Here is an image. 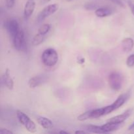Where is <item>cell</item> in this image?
Returning <instances> with one entry per match:
<instances>
[{
    "mask_svg": "<svg viewBox=\"0 0 134 134\" xmlns=\"http://www.w3.org/2000/svg\"><path fill=\"white\" fill-rule=\"evenodd\" d=\"M41 61L45 66H54L58 61V52L52 48H48L44 50L41 54Z\"/></svg>",
    "mask_w": 134,
    "mask_h": 134,
    "instance_id": "cell-1",
    "label": "cell"
},
{
    "mask_svg": "<svg viewBox=\"0 0 134 134\" xmlns=\"http://www.w3.org/2000/svg\"><path fill=\"white\" fill-rule=\"evenodd\" d=\"M16 116L19 122L30 133H35L37 132V126L35 123L22 111L20 110L16 111Z\"/></svg>",
    "mask_w": 134,
    "mask_h": 134,
    "instance_id": "cell-2",
    "label": "cell"
},
{
    "mask_svg": "<svg viewBox=\"0 0 134 134\" xmlns=\"http://www.w3.org/2000/svg\"><path fill=\"white\" fill-rule=\"evenodd\" d=\"M124 81V76L120 72H112L108 77L109 86L115 91H119L122 88Z\"/></svg>",
    "mask_w": 134,
    "mask_h": 134,
    "instance_id": "cell-3",
    "label": "cell"
},
{
    "mask_svg": "<svg viewBox=\"0 0 134 134\" xmlns=\"http://www.w3.org/2000/svg\"><path fill=\"white\" fill-rule=\"evenodd\" d=\"M13 39V46L16 50L18 51H26L27 46H26V39H25V34L23 30H20L18 34Z\"/></svg>",
    "mask_w": 134,
    "mask_h": 134,
    "instance_id": "cell-4",
    "label": "cell"
},
{
    "mask_svg": "<svg viewBox=\"0 0 134 134\" xmlns=\"http://www.w3.org/2000/svg\"><path fill=\"white\" fill-rule=\"evenodd\" d=\"M113 111H114V109L111 105L101 107V108L96 109L89 110V117H90V119H98V118H100L102 116L109 115Z\"/></svg>",
    "mask_w": 134,
    "mask_h": 134,
    "instance_id": "cell-5",
    "label": "cell"
},
{
    "mask_svg": "<svg viewBox=\"0 0 134 134\" xmlns=\"http://www.w3.org/2000/svg\"><path fill=\"white\" fill-rule=\"evenodd\" d=\"M59 5L58 4H51V5H47V7L44 8L40 13L38 14L37 17V20L39 22H41L43 20L45 19L47 17L50 16L51 15L53 14L58 10Z\"/></svg>",
    "mask_w": 134,
    "mask_h": 134,
    "instance_id": "cell-6",
    "label": "cell"
},
{
    "mask_svg": "<svg viewBox=\"0 0 134 134\" xmlns=\"http://www.w3.org/2000/svg\"><path fill=\"white\" fill-rule=\"evenodd\" d=\"M5 27L9 35L13 38L18 34V32L20 30L18 21L14 18H11L7 21L5 23Z\"/></svg>",
    "mask_w": 134,
    "mask_h": 134,
    "instance_id": "cell-7",
    "label": "cell"
},
{
    "mask_svg": "<svg viewBox=\"0 0 134 134\" xmlns=\"http://www.w3.org/2000/svg\"><path fill=\"white\" fill-rule=\"evenodd\" d=\"M132 112H133V109H127L125 112H124L121 115H116V116H113V117L108 119L107 120V122L111 123H115V124H122L131 116V115L132 114Z\"/></svg>",
    "mask_w": 134,
    "mask_h": 134,
    "instance_id": "cell-8",
    "label": "cell"
},
{
    "mask_svg": "<svg viewBox=\"0 0 134 134\" xmlns=\"http://www.w3.org/2000/svg\"><path fill=\"white\" fill-rule=\"evenodd\" d=\"M130 91H128L127 92L120 94L118 97L117 99L111 104L114 111H115V110L118 109L120 107H122L126 103V102L128 100V98H130Z\"/></svg>",
    "mask_w": 134,
    "mask_h": 134,
    "instance_id": "cell-9",
    "label": "cell"
},
{
    "mask_svg": "<svg viewBox=\"0 0 134 134\" xmlns=\"http://www.w3.org/2000/svg\"><path fill=\"white\" fill-rule=\"evenodd\" d=\"M47 81V77L44 75H37L31 77L28 81V86L31 88H35L43 85Z\"/></svg>",
    "mask_w": 134,
    "mask_h": 134,
    "instance_id": "cell-10",
    "label": "cell"
},
{
    "mask_svg": "<svg viewBox=\"0 0 134 134\" xmlns=\"http://www.w3.org/2000/svg\"><path fill=\"white\" fill-rule=\"evenodd\" d=\"M35 5L36 3L35 0H27L26 1L24 8V16L26 19H27L32 15L35 10Z\"/></svg>",
    "mask_w": 134,
    "mask_h": 134,
    "instance_id": "cell-11",
    "label": "cell"
},
{
    "mask_svg": "<svg viewBox=\"0 0 134 134\" xmlns=\"http://www.w3.org/2000/svg\"><path fill=\"white\" fill-rule=\"evenodd\" d=\"M3 82L5 86L9 90H12L14 87V81L10 77V70L9 68L5 69V71L3 75Z\"/></svg>",
    "mask_w": 134,
    "mask_h": 134,
    "instance_id": "cell-12",
    "label": "cell"
},
{
    "mask_svg": "<svg viewBox=\"0 0 134 134\" xmlns=\"http://www.w3.org/2000/svg\"><path fill=\"white\" fill-rule=\"evenodd\" d=\"M134 47V41L131 37H126L122 41V48L126 53L132 51Z\"/></svg>",
    "mask_w": 134,
    "mask_h": 134,
    "instance_id": "cell-13",
    "label": "cell"
},
{
    "mask_svg": "<svg viewBox=\"0 0 134 134\" xmlns=\"http://www.w3.org/2000/svg\"><path fill=\"white\" fill-rule=\"evenodd\" d=\"M38 124L44 129H51L53 127V123L49 119L44 116H39L37 118Z\"/></svg>",
    "mask_w": 134,
    "mask_h": 134,
    "instance_id": "cell-14",
    "label": "cell"
},
{
    "mask_svg": "<svg viewBox=\"0 0 134 134\" xmlns=\"http://www.w3.org/2000/svg\"><path fill=\"white\" fill-rule=\"evenodd\" d=\"M113 10L107 7H100L98 8L95 10V14L96 16L99 18H104L109 16L113 14Z\"/></svg>",
    "mask_w": 134,
    "mask_h": 134,
    "instance_id": "cell-15",
    "label": "cell"
},
{
    "mask_svg": "<svg viewBox=\"0 0 134 134\" xmlns=\"http://www.w3.org/2000/svg\"><path fill=\"white\" fill-rule=\"evenodd\" d=\"M120 125H121L120 124H115V123H111L107 122L106 124L102 126V128L105 132V133H109V132H114V131L117 130L120 128Z\"/></svg>",
    "mask_w": 134,
    "mask_h": 134,
    "instance_id": "cell-16",
    "label": "cell"
},
{
    "mask_svg": "<svg viewBox=\"0 0 134 134\" xmlns=\"http://www.w3.org/2000/svg\"><path fill=\"white\" fill-rule=\"evenodd\" d=\"M85 129L86 130L87 132L94 133H105L103 130L102 129V126H96L92 125V124H89L84 126Z\"/></svg>",
    "mask_w": 134,
    "mask_h": 134,
    "instance_id": "cell-17",
    "label": "cell"
},
{
    "mask_svg": "<svg viewBox=\"0 0 134 134\" xmlns=\"http://www.w3.org/2000/svg\"><path fill=\"white\" fill-rule=\"evenodd\" d=\"M45 36L46 35H43L41 34L37 33V34H35L34 36V37L32 38V40H31V44L34 46H38L39 44H41L44 40L45 39Z\"/></svg>",
    "mask_w": 134,
    "mask_h": 134,
    "instance_id": "cell-18",
    "label": "cell"
},
{
    "mask_svg": "<svg viewBox=\"0 0 134 134\" xmlns=\"http://www.w3.org/2000/svg\"><path fill=\"white\" fill-rule=\"evenodd\" d=\"M51 26L49 24H44L38 28V33L43 35H46L51 30Z\"/></svg>",
    "mask_w": 134,
    "mask_h": 134,
    "instance_id": "cell-19",
    "label": "cell"
},
{
    "mask_svg": "<svg viewBox=\"0 0 134 134\" xmlns=\"http://www.w3.org/2000/svg\"><path fill=\"white\" fill-rule=\"evenodd\" d=\"M126 65L128 68H132L134 66V54L130 55L127 58Z\"/></svg>",
    "mask_w": 134,
    "mask_h": 134,
    "instance_id": "cell-20",
    "label": "cell"
},
{
    "mask_svg": "<svg viewBox=\"0 0 134 134\" xmlns=\"http://www.w3.org/2000/svg\"><path fill=\"white\" fill-rule=\"evenodd\" d=\"M15 0H5V5L8 9H12L14 7Z\"/></svg>",
    "mask_w": 134,
    "mask_h": 134,
    "instance_id": "cell-21",
    "label": "cell"
},
{
    "mask_svg": "<svg viewBox=\"0 0 134 134\" xmlns=\"http://www.w3.org/2000/svg\"><path fill=\"white\" fill-rule=\"evenodd\" d=\"M13 132L7 128H0V134H13Z\"/></svg>",
    "mask_w": 134,
    "mask_h": 134,
    "instance_id": "cell-22",
    "label": "cell"
},
{
    "mask_svg": "<svg viewBox=\"0 0 134 134\" xmlns=\"http://www.w3.org/2000/svg\"><path fill=\"white\" fill-rule=\"evenodd\" d=\"M129 6H130V8L131 10H132V14H133L134 16V5L133 3H129Z\"/></svg>",
    "mask_w": 134,
    "mask_h": 134,
    "instance_id": "cell-23",
    "label": "cell"
},
{
    "mask_svg": "<svg viewBox=\"0 0 134 134\" xmlns=\"http://www.w3.org/2000/svg\"><path fill=\"white\" fill-rule=\"evenodd\" d=\"M85 59L84 58H79L78 60V63L80 64H82L85 63Z\"/></svg>",
    "mask_w": 134,
    "mask_h": 134,
    "instance_id": "cell-24",
    "label": "cell"
},
{
    "mask_svg": "<svg viewBox=\"0 0 134 134\" xmlns=\"http://www.w3.org/2000/svg\"><path fill=\"white\" fill-rule=\"evenodd\" d=\"M87 133V132H86V131L85 130H77V131H75V133L76 134H79V133H82V134H84V133Z\"/></svg>",
    "mask_w": 134,
    "mask_h": 134,
    "instance_id": "cell-25",
    "label": "cell"
},
{
    "mask_svg": "<svg viewBox=\"0 0 134 134\" xmlns=\"http://www.w3.org/2000/svg\"><path fill=\"white\" fill-rule=\"evenodd\" d=\"M51 1H52V0H41V3L42 4H45Z\"/></svg>",
    "mask_w": 134,
    "mask_h": 134,
    "instance_id": "cell-26",
    "label": "cell"
},
{
    "mask_svg": "<svg viewBox=\"0 0 134 134\" xmlns=\"http://www.w3.org/2000/svg\"><path fill=\"white\" fill-rule=\"evenodd\" d=\"M133 129H134V122L132 124H131L129 128H128V130H133Z\"/></svg>",
    "mask_w": 134,
    "mask_h": 134,
    "instance_id": "cell-27",
    "label": "cell"
},
{
    "mask_svg": "<svg viewBox=\"0 0 134 134\" xmlns=\"http://www.w3.org/2000/svg\"><path fill=\"white\" fill-rule=\"evenodd\" d=\"M60 133H69V132H66V131H64V130H62L59 132Z\"/></svg>",
    "mask_w": 134,
    "mask_h": 134,
    "instance_id": "cell-28",
    "label": "cell"
},
{
    "mask_svg": "<svg viewBox=\"0 0 134 134\" xmlns=\"http://www.w3.org/2000/svg\"><path fill=\"white\" fill-rule=\"evenodd\" d=\"M66 1H73V0H66Z\"/></svg>",
    "mask_w": 134,
    "mask_h": 134,
    "instance_id": "cell-29",
    "label": "cell"
}]
</instances>
